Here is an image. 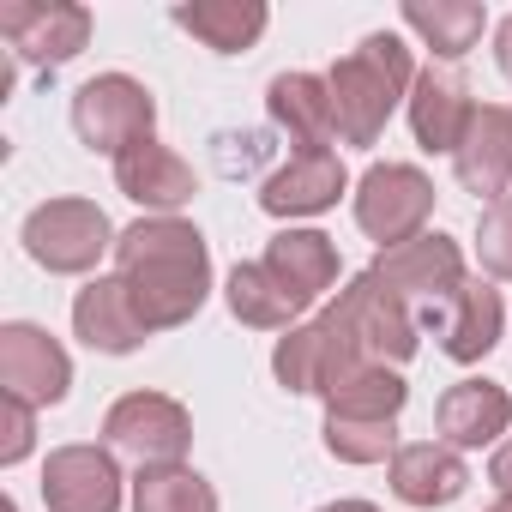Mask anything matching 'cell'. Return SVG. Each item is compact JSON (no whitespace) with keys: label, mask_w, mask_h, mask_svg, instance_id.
<instances>
[{"label":"cell","mask_w":512,"mask_h":512,"mask_svg":"<svg viewBox=\"0 0 512 512\" xmlns=\"http://www.w3.org/2000/svg\"><path fill=\"white\" fill-rule=\"evenodd\" d=\"M115 278L133 290L151 332H175L211 296V247L187 217H139L115 241Z\"/></svg>","instance_id":"cell-1"},{"label":"cell","mask_w":512,"mask_h":512,"mask_svg":"<svg viewBox=\"0 0 512 512\" xmlns=\"http://www.w3.org/2000/svg\"><path fill=\"white\" fill-rule=\"evenodd\" d=\"M326 91H332V127H338V145H380L386 121L410 103L416 91V55L398 31H368L344 61H332L326 73Z\"/></svg>","instance_id":"cell-2"},{"label":"cell","mask_w":512,"mask_h":512,"mask_svg":"<svg viewBox=\"0 0 512 512\" xmlns=\"http://www.w3.org/2000/svg\"><path fill=\"white\" fill-rule=\"evenodd\" d=\"M320 320L338 332V344H344L350 356L380 362V368H398V362H410V356L422 350V320H416V308H410L398 290H386L374 272H356V278L332 296V308H326Z\"/></svg>","instance_id":"cell-3"},{"label":"cell","mask_w":512,"mask_h":512,"mask_svg":"<svg viewBox=\"0 0 512 512\" xmlns=\"http://www.w3.org/2000/svg\"><path fill=\"white\" fill-rule=\"evenodd\" d=\"M19 241H25V253H31L43 272H55V278H85V272H97L103 253H115L121 229L109 223V211H103L97 199L61 193V199H43V205L25 217Z\"/></svg>","instance_id":"cell-4"},{"label":"cell","mask_w":512,"mask_h":512,"mask_svg":"<svg viewBox=\"0 0 512 512\" xmlns=\"http://www.w3.org/2000/svg\"><path fill=\"white\" fill-rule=\"evenodd\" d=\"M103 446H109L115 458H133L139 470L187 464L193 416H187V404L169 398V392H121V398L103 410Z\"/></svg>","instance_id":"cell-5"},{"label":"cell","mask_w":512,"mask_h":512,"mask_svg":"<svg viewBox=\"0 0 512 512\" xmlns=\"http://www.w3.org/2000/svg\"><path fill=\"white\" fill-rule=\"evenodd\" d=\"M73 133L85 151L121 157L127 145L157 133V97L133 73H97L73 91Z\"/></svg>","instance_id":"cell-6"},{"label":"cell","mask_w":512,"mask_h":512,"mask_svg":"<svg viewBox=\"0 0 512 512\" xmlns=\"http://www.w3.org/2000/svg\"><path fill=\"white\" fill-rule=\"evenodd\" d=\"M356 229L368 241L386 247H404L416 235H428V217H434V181L416 169V163H374L362 181H356Z\"/></svg>","instance_id":"cell-7"},{"label":"cell","mask_w":512,"mask_h":512,"mask_svg":"<svg viewBox=\"0 0 512 512\" xmlns=\"http://www.w3.org/2000/svg\"><path fill=\"white\" fill-rule=\"evenodd\" d=\"M386 290H398L410 308H416V320H434L470 278H464V247L452 241V235H440V229H428V235H416V241H404V247H386L380 260L368 266Z\"/></svg>","instance_id":"cell-8"},{"label":"cell","mask_w":512,"mask_h":512,"mask_svg":"<svg viewBox=\"0 0 512 512\" xmlns=\"http://www.w3.org/2000/svg\"><path fill=\"white\" fill-rule=\"evenodd\" d=\"M91 7H79V0H7L0 7V37H7V49L43 73L67 67L73 55H85L91 43Z\"/></svg>","instance_id":"cell-9"},{"label":"cell","mask_w":512,"mask_h":512,"mask_svg":"<svg viewBox=\"0 0 512 512\" xmlns=\"http://www.w3.org/2000/svg\"><path fill=\"white\" fill-rule=\"evenodd\" d=\"M0 392L7 398H25L37 410L61 404L73 392V356L61 350V338H49L43 326L31 320H13L0 326Z\"/></svg>","instance_id":"cell-10"},{"label":"cell","mask_w":512,"mask_h":512,"mask_svg":"<svg viewBox=\"0 0 512 512\" xmlns=\"http://www.w3.org/2000/svg\"><path fill=\"white\" fill-rule=\"evenodd\" d=\"M127 476L109 446H55L43 464V506L49 512H121Z\"/></svg>","instance_id":"cell-11"},{"label":"cell","mask_w":512,"mask_h":512,"mask_svg":"<svg viewBox=\"0 0 512 512\" xmlns=\"http://www.w3.org/2000/svg\"><path fill=\"white\" fill-rule=\"evenodd\" d=\"M344 193H350V169H344L338 151H290V163H278V169L266 175V187H260V211L296 223V217H320V211H332Z\"/></svg>","instance_id":"cell-12"},{"label":"cell","mask_w":512,"mask_h":512,"mask_svg":"<svg viewBox=\"0 0 512 512\" xmlns=\"http://www.w3.org/2000/svg\"><path fill=\"white\" fill-rule=\"evenodd\" d=\"M115 187H121L145 217H175V211L199 193L193 163H187L181 151H169L157 133L139 139V145H127V151L115 157Z\"/></svg>","instance_id":"cell-13"},{"label":"cell","mask_w":512,"mask_h":512,"mask_svg":"<svg viewBox=\"0 0 512 512\" xmlns=\"http://www.w3.org/2000/svg\"><path fill=\"white\" fill-rule=\"evenodd\" d=\"M73 338H79L85 350H97V356H133V350L151 338V326H145L133 290L109 272V278H91V284L73 296Z\"/></svg>","instance_id":"cell-14"},{"label":"cell","mask_w":512,"mask_h":512,"mask_svg":"<svg viewBox=\"0 0 512 512\" xmlns=\"http://www.w3.org/2000/svg\"><path fill=\"white\" fill-rule=\"evenodd\" d=\"M452 169H458V187L476 193V199H506L512 187V109L506 103H476L458 151H452Z\"/></svg>","instance_id":"cell-15"},{"label":"cell","mask_w":512,"mask_h":512,"mask_svg":"<svg viewBox=\"0 0 512 512\" xmlns=\"http://www.w3.org/2000/svg\"><path fill=\"white\" fill-rule=\"evenodd\" d=\"M434 428L452 452H476V446H500L512 434V392L494 380H458L440 392L434 404Z\"/></svg>","instance_id":"cell-16"},{"label":"cell","mask_w":512,"mask_h":512,"mask_svg":"<svg viewBox=\"0 0 512 512\" xmlns=\"http://www.w3.org/2000/svg\"><path fill=\"white\" fill-rule=\"evenodd\" d=\"M404 115H410V133H416L422 151L452 157L458 139H464V127H470V115H476V103H470V85L452 67H422Z\"/></svg>","instance_id":"cell-17"},{"label":"cell","mask_w":512,"mask_h":512,"mask_svg":"<svg viewBox=\"0 0 512 512\" xmlns=\"http://www.w3.org/2000/svg\"><path fill=\"white\" fill-rule=\"evenodd\" d=\"M356 362H362V356H350L326 320L290 326V332L278 338V350H272V374H278V386L296 392V398H326V386H332L344 368H356Z\"/></svg>","instance_id":"cell-18"},{"label":"cell","mask_w":512,"mask_h":512,"mask_svg":"<svg viewBox=\"0 0 512 512\" xmlns=\"http://www.w3.org/2000/svg\"><path fill=\"white\" fill-rule=\"evenodd\" d=\"M386 482H392V494H398L404 506L434 512V506H452V500L470 488V464H464V452H452L446 440H410V446H398V458L386 464Z\"/></svg>","instance_id":"cell-19"},{"label":"cell","mask_w":512,"mask_h":512,"mask_svg":"<svg viewBox=\"0 0 512 512\" xmlns=\"http://www.w3.org/2000/svg\"><path fill=\"white\" fill-rule=\"evenodd\" d=\"M434 332H440V356H452V362H482L494 344H500V332H506V302H500V290L488 284V278H470L434 320H428Z\"/></svg>","instance_id":"cell-20"},{"label":"cell","mask_w":512,"mask_h":512,"mask_svg":"<svg viewBox=\"0 0 512 512\" xmlns=\"http://www.w3.org/2000/svg\"><path fill=\"white\" fill-rule=\"evenodd\" d=\"M266 115L272 127L296 145V151H332L338 127H332V91L320 73H278L266 85Z\"/></svg>","instance_id":"cell-21"},{"label":"cell","mask_w":512,"mask_h":512,"mask_svg":"<svg viewBox=\"0 0 512 512\" xmlns=\"http://www.w3.org/2000/svg\"><path fill=\"white\" fill-rule=\"evenodd\" d=\"M266 272L302 302V308H314L332 284H338V247H332V235H320V229H278L272 241H266Z\"/></svg>","instance_id":"cell-22"},{"label":"cell","mask_w":512,"mask_h":512,"mask_svg":"<svg viewBox=\"0 0 512 512\" xmlns=\"http://www.w3.org/2000/svg\"><path fill=\"white\" fill-rule=\"evenodd\" d=\"M175 25L199 37L211 55H247L266 37L272 7L266 0H187V7H175Z\"/></svg>","instance_id":"cell-23"},{"label":"cell","mask_w":512,"mask_h":512,"mask_svg":"<svg viewBox=\"0 0 512 512\" xmlns=\"http://www.w3.org/2000/svg\"><path fill=\"white\" fill-rule=\"evenodd\" d=\"M398 19L422 37V49H434V61H464L488 31V7L476 0H404Z\"/></svg>","instance_id":"cell-24"},{"label":"cell","mask_w":512,"mask_h":512,"mask_svg":"<svg viewBox=\"0 0 512 512\" xmlns=\"http://www.w3.org/2000/svg\"><path fill=\"white\" fill-rule=\"evenodd\" d=\"M223 302H229V314L241 320V326H253V332H290V326H302V302L266 272V260H241L235 272H229V284H223Z\"/></svg>","instance_id":"cell-25"},{"label":"cell","mask_w":512,"mask_h":512,"mask_svg":"<svg viewBox=\"0 0 512 512\" xmlns=\"http://www.w3.org/2000/svg\"><path fill=\"white\" fill-rule=\"evenodd\" d=\"M410 386L398 368H380V362H356L344 368L332 386H326V416H374V422H398Z\"/></svg>","instance_id":"cell-26"},{"label":"cell","mask_w":512,"mask_h":512,"mask_svg":"<svg viewBox=\"0 0 512 512\" xmlns=\"http://www.w3.org/2000/svg\"><path fill=\"white\" fill-rule=\"evenodd\" d=\"M133 512H217V488L193 464H157L133 476Z\"/></svg>","instance_id":"cell-27"},{"label":"cell","mask_w":512,"mask_h":512,"mask_svg":"<svg viewBox=\"0 0 512 512\" xmlns=\"http://www.w3.org/2000/svg\"><path fill=\"white\" fill-rule=\"evenodd\" d=\"M320 440L338 464H392L398 458V422H374V416H326Z\"/></svg>","instance_id":"cell-28"},{"label":"cell","mask_w":512,"mask_h":512,"mask_svg":"<svg viewBox=\"0 0 512 512\" xmlns=\"http://www.w3.org/2000/svg\"><path fill=\"white\" fill-rule=\"evenodd\" d=\"M476 260L494 284H512V193L494 199L476 223Z\"/></svg>","instance_id":"cell-29"},{"label":"cell","mask_w":512,"mask_h":512,"mask_svg":"<svg viewBox=\"0 0 512 512\" xmlns=\"http://www.w3.org/2000/svg\"><path fill=\"white\" fill-rule=\"evenodd\" d=\"M31 446H37V404L0 392V464H7V470L25 464Z\"/></svg>","instance_id":"cell-30"},{"label":"cell","mask_w":512,"mask_h":512,"mask_svg":"<svg viewBox=\"0 0 512 512\" xmlns=\"http://www.w3.org/2000/svg\"><path fill=\"white\" fill-rule=\"evenodd\" d=\"M488 482L500 488V500H512V434L494 446V458H488Z\"/></svg>","instance_id":"cell-31"},{"label":"cell","mask_w":512,"mask_h":512,"mask_svg":"<svg viewBox=\"0 0 512 512\" xmlns=\"http://www.w3.org/2000/svg\"><path fill=\"white\" fill-rule=\"evenodd\" d=\"M494 61H500V73H506V85H512V13L494 25Z\"/></svg>","instance_id":"cell-32"},{"label":"cell","mask_w":512,"mask_h":512,"mask_svg":"<svg viewBox=\"0 0 512 512\" xmlns=\"http://www.w3.org/2000/svg\"><path fill=\"white\" fill-rule=\"evenodd\" d=\"M320 512H380L374 500H332V506H320Z\"/></svg>","instance_id":"cell-33"},{"label":"cell","mask_w":512,"mask_h":512,"mask_svg":"<svg viewBox=\"0 0 512 512\" xmlns=\"http://www.w3.org/2000/svg\"><path fill=\"white\" fill-rule=\"evenodd\" d=\"M482 512H512V500H494V506H482Z\"/></svg>","instance_id":"cell-34"},{"label":"cell","mask_w":512,"mask_h":512,"mask_svg":"<svg viewBox=\"0 0 512 512\" xmlns=\"http://www.w3.org/2000/svg\"><path fill=\"white\" fill-rule=\"evenodd\" d=\"M0 512H19V506H13V500H7V506H0Z\"/></svg>","instance_id":"cell-35"}]
</instances>
